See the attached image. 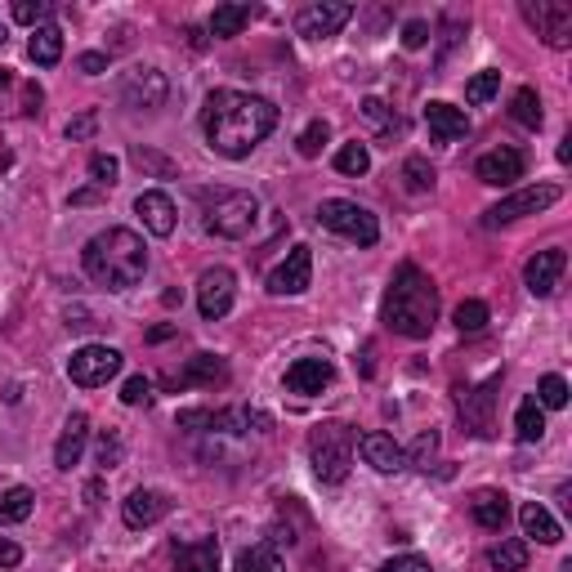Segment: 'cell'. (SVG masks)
<instances>
[{
  "label": "cell",
  "mask_w": 572,
  "mask_h": 572,
  "mask_svg": "<svg viewBox=\"0 0 572 572\" xmlns=\"http://www.w3.org/2000/svg\"><path fill=\"white\" fill-rule=\"evenodd\" d=\"M201 130L220 157L242 162L277 130V108L246 90H215L201 108Z\"/></svg>",
  "instance_id": "cell-1"
},
{
  "label": "cell",
  "mask_w": 572,
  "mask_h": 572,
  "mask_svg": "<svg viewBox=\"0 0 572 572\" xmlns=\"http://www.w3.org/2000/svg\"><path fill=\"white\" fill-rule=\"evenodd\" d=\"M435 322H439V286L416 264H403L385 292V327L407 340H425Z\"/></svg>",
  "instance_id": "cell-2"
},
{
  "label": "cell",
  "mask_w": 572,
  "mask_h": 572,
  "mask_svg": "<svg viewBox=\"0 0 572 572\" xmlns=\"http://www.w3.org/2000/svg\"><path fill=\"white\" fill-rule=\"evenodd\" d=\"M81 264L99 286L125 292V286H134L143 277V268H148V251H143V238L134 229H108V233L86 242Z\"/></svg>",
  "instance_id": "cell-3"
},
{
  "label": "cell",
  "mask_w": 572,
  "mask_h": 572,
  "mask_svg": "<svg viewBox=\"0 0 572 572\" xmlns=\"http://www.w3.org/2000/svg\"><path fill=\"white\" fill-rule=\"evenodd\" d=\"M255 220H260L255 193H246V188H206L201 193V224H206V233L238 242V238H246L255 229Z\"/></svg>",
  "instance_id": "cell-4"
},
{
  "label": "cell",
  "mask_w": 572,
  "mask_h": 572,
  "mask_svg": "<svg viewBox=\"0 0 572 572\" xmlns=\"http://www.w3.org/2000/svg\"><path fill=\"white\" fill-rule=\"evenodd\" d=\"M353 429L344 420H327L309 435V461H314V474L322 483H344L349 479V465H353Z\"/></svg>",
  "instance_id": "cell-5"
},
{
  "label": "cell",
  "mask_w": 572,
  "mask_h": 572,
  "mask_svg": "<svg viewBox=\"0 0 572 572\" xmlns=\"http://www.w3.org/2000/svg\"><path fill=\"white\" fill-rule=\"evenodd\" d=\"M318 224L331 229V233H340V238H349V242H358V246H376V242H381L376 215L363 210L358 201H340V197L322 201V206H318Z\"/></svg>",
  "instance_id": "cell-6"
},
{
  "label": "cell",
  "mask_w": 572,
  "mask_h": 572,
  "mask_svg": "<svg viewBox=\"0 0 572 572\" xmlns=\"http://www.w3.org/2000/svg\"><path fill=\"white\" fill-rule=\"evenodd\" d=\"M524 19L537 28V36L550 50H568L572 45V6L568 0H524Z\"/></svg>",
  "instance_id": "cell-7"
},
{
  "label": "cell",
  "mask_w": 572,
  "mask_h": 572,
  "mask_svg": "<svg viewBox=\"0 0 572 572\" xmlns=\"http://www.w3.org/2000/svg\"><path fill=\"white\" fill-rule=\"evenodd\" d=\"M117 372H121V353L108 349V344H86V349H77L67 358V376H72V385H81V389H99Z\"/></svg>",
  "instance_id": "cell-8"
},
{
  "label": "cell",
  "mask_w": 572,
  "mask_h": 572,
  "mask_svg": "<svg viewBox=\"0 0 572 572\" xmlns=\"http://www.w3.org/2000/svg\"><path fill=\"white\" fill-rule=\"evenodd\" d=\"M233 300H238V277H233V268L215 264V268H206V273L197 277V309H201L206 322H220V318L233 309Z\"/></svg>",
  "instance_id": "cell-9"
},
{
  "label": "cell",
  "mask_w": 572,
  "mask_h": 572,
  "mask_svg": "<svg viewBox=\"0 0 572 572\" xmlns=\"http://www.w3.org/2000/svg\"><path fill=\"white\" fill-rule=\"evenodd\" d=\"M559 201V188L554 184H537V188H519L515 197L496 201L492 210H483V224L487 229H501V224H515L524 215H537V210H550Z\"/></svg>",
  "instance_id": "cell-10"
},
{
  "label": "cell",
  "mask_w": 572,
  "mask_h": 572,
  "mask_svg": "<svg viewBox=\"0 0 572 572\" xmlns=\"http://www.w3.org/2000/svg\"><path fill=\"white\" fill-rule=\"evenodd\" d=\"M166 95H170V81L157 67L125 72V81H121V103L130 112H157V108H166Z\"/></svg>",
  "instance_id": "cell-11"
},
{
  "label": "cell",
  "mask_w": 572,
  "mask_h": 572,
  "mask_svg": "<svg viewBox=\"0 0 572 572\" xmlns=\"http://www.w3.org/2000/svg\"><path fill=\"white\" fill-rule=\"evenodd\" d=\"M179 425L184 429H220V435H246V429H268V416L264 411H251V407H224V411H179Z\"/></svg>",
  "instance_id": "cell-12"
},
{
  "label": "cell",
  "mask_w": 572,
  "mask_h": 572,
  "mask_svg": "<svg viewBox=\"0 0 572 572\" xmlns=\"http://www.w3.org/2000/svg\"><path fill=\"white\" fill-rule=\"evenodd\" d=\"M309 277H314V246L300 242L268 273V292L273 296H300V292H309Z\"/></svg>",
  "instance_id": "cell-13"
},
{
  "label": "cell",
  "mask_w": 572,
  "mask_h": 572,
  "mask_svg": "<svg viewBox=\"0 0 572 572\" xmlns=\"http://www.w3.org/2000/svg\"><path fill=\"white\" fill-rule=\"evenodd\" d=\"M524 170H528V157L519 148H492L474 162L479 184H492V188H510L515 179H524Z\"/></svg>",
  "instance_id": "cell-14"
},
{
  "label": "cell",
  "mask_w": 572,
  "mask_h": 572,
  "mask_svg": "<svg viewBox=\"0 0 572 572\" xmlns=\"http://www.w3.org/2000/svg\"><path fill=\"white\" fill-rule=\"evenodd\" d=\"M170 515V496L157 492V487H134L125 501H121V519L125 528H153Z\"/></svg>",
  "instance_id": "cell-15"
},
{
  "label": "cell",
  "mask_w": 572,
  "mask_h": 572,
  "mask_svg": "<svg viewBox=\"0 0 572 572\" xmlns=\"http://www.w3.org/2000/svg\"><path fill=\"white\" fill-rule=\"evenodd\" d=\"M349 19H353V6H344V0H327V6H305L296 14V32L309 36V41H322V36H336Z\"/></svg>",
  "instance_id": "cell-16"
},
{
  "label": "cell",
  "mask_w": 572,
  "mask_h": 572,
  "mask_svg": "<svg viewBox=\"0 0 572 572\" xmlns=\"http://www.w3.org/2000/svg\"><path fill=\"white\" fill-rule=\"evenodd\" d=\"M496 389H501V376L483 381L479 389H461V420L470 435L487 439L492 435V407H496Z\"/></svg>",
  "instance_id": "cell-17"
},
{
  "label": "cell",
  "mask_w": 572,
  "mask_h": 572,
  "mask_svg": "<svg viewBox=\"0 0 572 572\" xmlns=\"http://www.w3.org/2000/svg\"><path fill=\"white\" fill-rule=\"evenodd\" d=\"M134 215H139L143 229H148L153 238H170L175 224H179L175 201H170L166 193H157V188H148V193H139V197H134Z\"/></svg>",
  "instance_id": "cell-18"
},
{
  "label": "cell",
  "mask_w": 572,
  "mask_h": 572,
  "mask_svg": "<svg viewBox=\"0 0 572 572\" xmlns=\"http://www.w3.org/2000/svg\"><path fill=\"white\" fill-rule=\"evenodd\" d=\"M331 381H336V367L327 363V358H300V363L286 367V389L300 394V398L322 394Z\"/></svg>",
  "instance_id": "cell-19"
},
{
  "label": "cell",
  "mask_w": 572,
  "mask_h": 572,
  "mask_svg": "<svg viewBox=\"0 0 572 572\" xmlns=\"http://www.w3.org/2000/svg\"><path fill=\"white\" fill-rule=\"evenodd\" d=\"M170 559L179 572H220V541L215 537H197V541H175Z\"/></svg>",
  "instance_id": "cell-20"
},
{
  "label": "cell",
  "mask_w": 572,
  "mask_h": 572,
  "mask_svg": "<svg viewBox=\"0 0 572 572\" xmlns=\"http://www.w3.org/2000/svg\"><path fill=\"white\" fill-rule=\"evenodd\" d=\"M86 443H90V416H86V411H72L67 425H63V435H58V443H54V465H58V470H72V465L81 461Z\"/></svg>",
  "instance_id": "cell-21"
},
{
  "label": "cell",
  "mask_w": 572,
  "mask_h": 572,
  "mask_svg": "<svg viewBox=\"0 0 572 572\" xmlns=\"http://www.w3.org/2000/svg\"><path fill=\"white\" fill-rule=\"evenodd\" d=\"M563 268H568V255H563V251H537V255L528 260V268H524V282H528V292L546 300V296L554 292V286H559Z\"/></svg>",
  "instance_id": "cell-22"
},
{
  "label": "cell",
  "mask_w": 572,
  "mask_h": 572,
  "mask_svg": "<svg viewBox=\"0 0 572 572\" xmlns=\"http://www.w3.org/2000/svg\"><path fill=\"white\" fill-rule=\"evenodd\" d=\"M358 452H363V461L372 465V470H381V474H398L403 465H407V452L389 439V435H381V429H372V435H363L353 443Z\"/></svg>",
  "instance_id": "cell-23"
},
{
  "label": "cell",
  "mask_w": 572,
  "mask_h": 572,
  "mask_svg": "<svg viewBox=\"0 0 572 572\" xmlns=\"http://www.w3.org/2000/svg\"><path fill=\"white\" fill-rule=\"evenodd\" d=\"M425 125H429V139H435V143H457V139L470 134L465 112L452 108V103H443V99H435V103L425 108Z\"/></svg>",
  "instance_id": "cell-24"
},
{
  "label": "cell",
  "mask_w": 572,
  "mask_h": 572,
  "mask_svg": "<svg viewBox=\"0 0 572 572\" xmlns=\"http://www.w3.org/2000/svg\"><path fill=\"white\" fill-rule=\"evenodd\" d=\"M470 515H474L479 528L501 532V528H506V519H510V496L496 492V487H479V492L470 496Z\"/></svg>",
  "instance_id": "cell-25"
},
{
  "label": "cell",
  "mask_w": 572,
  "mask_h": 572,
  "mask_svg": "<svg viewBox=\"0 0 572 572\" xmlns=\"http://www.w3.org/2000/svg\"><path fill=\"white\" fill-rule=\"evenodd\" d=\"M215 381H224V358H215V353H197V358H188V367L170 376V385H175V389L215 385Z\"/></svg>",
  "instance_id": "cell-26"
},
{
  "label": "cell",
  "mask_w": 572,
  "mask_h": 572,
  "mask_svg": "<svg viewBox=\"0 0 572 572\" xmlns=\"http://www.w3.org/2000/svg\"><path fill=\"white\" fill-rule=\"evenodd\" d=\"M519 524H524V537H537L541 546H559L563 541V528L550 519L546 506H537V501H528V506L519 510Z\"/></svg>",
  "instance_id": "cell-27"
},
{
  "label": "cell",
  "mask_w": 572,
  "mask_h": 572,
  "mask_svg": "<svg viewBox=\"0 0 572 572\" xmlns=\"http://www.w3.org/2000/svg\"><path fill=\"white\" fill-rule=\"evenodd\" d=\"M28 58H32L36 67H54V63L63 58V32H58L54 23L36 28V32H32V41H28Z\"/></svg>",
  "instance_id": "cell-28"
},
{
  "label": "cell",
  "mask_w": 572,
  "mask_h": 572,
  "mask_svg": "<svg viewBox=\"0 0 572 572\" xmlns=\"http://www.w3.org/2000/svg\"><path fill=\"white\" fill-rule=\"evenodd\" d=\"M255 14H260L255 6H220V10L210 14V36H215V41H229V36H238Z\"/></svg>",
  "instance_id": "cell-29"
},
{
  "label": "cell",
  "mask_w": 572,
  "mask_h": 572,
  "mask_svg": "<svg viewBox=\"0 0 572 572\" xmlns=\"http://www.w3.org/2000/svg\"><path fill=\"white\" fill-rule=\"evenodd\" d=\"M36 506V492L32 487H6L0 492V528H10V524H23Z\"/></svg>",
  "instance_id": "cell-30"
},
{
  "label": "cell",
  "mask_w": 572,
  "mask_h": 572,
  "mask_svg": "<svg viewBox=\"0 0 572 572\" xmlns=\"http://www.w3.org/2000/svg\"><path fill=\"white\" fill-rule=\"evenodd\" d=\"M515 429H519V443H541V435H546V407H541L532 394L519 403V411H515Z\"/></svg>",
  "instance_id": "cell-31"
},
{
  "label": "cell",
  "mask_w": 572,
  "mask_h": 572,
  "mask_svg": "<svg viewBox=\"0 0 572 572\" xmlns=\"http://www.w3.org/2000/svg\"><path fill=\"white\" fill-rule=\"evenodd\" d=\"M238 572H286V563H282V554L268 541H260V546L238 554Z\"/></svg>",
  "instance_id": "cell-32"
},
{
  "label": "cell",
  "mask_w": 572,
  "mask_h": 572,
  "mask_svg": "<svg viewBox=\"0 0 572 572\" xmlns=\"http://www.w3.org/2000/svg\"><path fill=\"white\" fill-rule=\"evenodd\" d=\"M487 563L496 572H524L528 568V546L524 541H501V546L487 550Z\"/></svg>",
  "instance_id": "cell-33"
},
{
  "label": "cell",
  "mask_w": 572,
  "mask_h": 572,
  "mask_svg": "<svg viewBox=\"0 0 572 572\" xmlns=\"http://www.w3.org/2000/svg\"><path fill=\"white\" fill-rule=\"evenodd\" d=\"M336 170H340V175H349V179L367 175V170H372V153L363 148V143H344V148L336 153Z\"/></svg>",
  "instance_id": "cell-34"
},
{
  "label": "cell",
  "mask_w": 572,
  "mask_h": 572,
  "mask_svg": "<svg viewBox=\"0 0 572 572\" xmlns=\"http://www.w3.org/2000/svg\"><path fill=\"white\" fill-rule=\"evenodd\" d=\"M510 117L519 121V125H528V130H537L541 125V99H537V90H515V99H510Z\"/></svg>",
  "instance_id": "cell-35"
},
{
  "label": "cell",
  "mask_w": 572,
  "mask_h": 572,
  "mask_svg": "<svg viewBox=\"0 0 572 572\" xmlns=\"http://www.w3.org/2000/svg\"><path fill=\"white\" fill-rule=\"evenodd\" d=\"M403 184H407V193H429L435 188V166H429L425 157H407L403 162Z\"/></svg>",
  "instance_id": "cell-36"
},
{
  "label": "cell",
  "mask_w": 572,
  "mask_h": 572,
  "mask_svg": "<svg viewBox=\"0 0 572 572\" xmlns=\"http://www.w3.org/2000/svg\"><path fill=\"white\" fill-rule=\"evenodd\" d=\"M452 318H457V331H461V336H474V331L487 327V305H483V300H461Z\"/></svg>",
  "instance_id": "cell-37"
},
{
  "label": "cell",
  "mask_w": 572,
  "mask_h": 572,
  "mask_svg": "<svg viewBox=\"0 0 572 572\" xmlns=\"http://www.w3.org/2000/svg\"><path fill=\"white\" fill-rule=\"evenodd\" d=\"M496 90H501V72H496V67H487V72H479V77L465 81V99H470V103H487Z\"/></svg>",
  "instance_id": "cell-38"
},
{
  "label": "cell",
  "mask_w": 572,
  "mask_h": 572,
  "mask_svg": "<svg viewBox=\"0 0 572 572\" xmlns=\"http://www.w3.org/2000/svg\"><path fill=\"white\" fill-rule=\"evenodd\" d=\"M130 162H134L139 170H153L157 179H175V162H170V157H162V153H153V148H134V153H130Z\"/></svg>",
  "instance_id": "cell-39"
},
{
  "label": "cell",
  "mask_w": 572,
  "mask_h": 572,
  "mask_svg": "<svg viewBox=\"0 0 572 572\" xmlns=\"http://www.w3.org/2000/svg\"><path fill=\"white\" fill-rule=\"evenodd\" d=\"M541 407H550V411H559V407H568V381L563 376H546L541 381V389L532 394Z\"/></svg>",
  "instance_id": "cell-40"
},
{
  "label": "cell",
  "mask_w": 572,
  "mask_h": 572,
  "mask_svg": "<svg viewBox=\"0 0 572 572\" xmlns=\"http://www.w3.org/2000/svg\"><path fill=\"white\" fill-rule=\"evenodd\" d=\"M327 121H309L305 130H300V139H296V148H300V157H318L322 153V143H327Z\"/></svg>",
  "instance_id": "cell-41"
},
{
  "label": "cell",
  "mask_w": 572,
  "mask_h": 572,
  "mask_svg": "<svg viewBox=\"0 0 572 572\" xmlns=\"http://www.w3.org/2000/svg\"><path fill=\"white\" fill-rule=\"evenodd\" d=\"M50 14H54L50 0H19V6H14V19L28 23V28H45Z\"/></svg>",
  "instance_id": "cell-42"
},
{
  "label": "cell",
  "mask_w": 572,
  "mask_h": 572,
  "mask_svg": "<svg viewBox=\"0 0 572 572\" xmlns=\"http://www.w3.org/2000/svg\"><path fill=\"white\" fill-rule=\"evenodd\" d=\"M121 403H125V407H148V403H153V381H148V376H130V381L121 385Z\"/></svg>",
  "instance_id": "cell-43"
},
{
  "label": "cell",
  "mask_w": 572,
  "mask_h": 572,
  "mask_svg": "<svg viewBox=\"0 0 572 572\" xmlns=\"http://www.w3.org/2000/svg\"><path fill=\"white\" fill-rule=\"evenodd\" d=\"M90 175H95V184H99V188H112V184H117V175H121V162H117V157H108V153H95V157H90Z\"/></svg>",
  "instance_id": "cell-44"
},
{
  "label": "cell",
  "mask_w": 572,
  "mask_h": 572,
  "mask_svg": "<svg viewBox=\"0 0 572 572\" xmlns=\"http://www.w3.org/2000/svg\"><path fill=\"white\" fill-rule=\"evenodd\" d=\"M376 572H435V563H429L425 554H398V559L381 563Z\"/></svg>",
  "instance_id": "cell-45"
},
{
  "label": "cell",
  "mask_w": 572,
  "mask_h": 572,
  "mask_svg": "<svg viewBox=\"0 0 572 572\" xmlns=\"http://www.w3.org/2000/svg\"><path fill=\"white\" fill-rule=\"evenodd\" d=\"M435 452H439V435H435V429H429V435H420V439L411 443V465L429 470V461H435Z\"/></svg>",
  "instance_id": "cell-46"
},
{
  "label": "cell",
  "mask_w": 572,
  "mask_h": 572,
  "mask_svg": "<svg viewBox=\"0 0 572 572\" xmlns=\"http://www.w3.org/2000/svg\"><path fill=\"white\" fill-rule=\"evenodd\" d=\"M121 461H125V443H121L117 435H103V439H99V465H103V470H117Z\"/></svg>",
  "instance_id": "cell-47"
},
{
  "label": "cell",
  "mask_w": 572,
  "mask_h": 572,
  "mask_svg": "<svg viewBox=\"0 0 572 572\" xmlns=\"http://www.w3.org/2000/svg\"><path fill=\"white\" fill-rule=\"evenodd\" d=\"M425 41H429V23H420V19H411V23L403 28V45H407V50H420Z\"/></svg>",
  "instance_id": "cell-48"
},
{
  "label": "cell",
  "mask_w": 572,
  "mask_h": 572,
  "mask_svg": "<svg viewBox=\"0 0 572 572\" xmlns=\"http://www.w3.org/2000/svg\"><path fill=\"white\" fill-rule=\"evenodd\" d=\"M363 112H367L376 125H398V117H394V112H389V103H381V99H367V103H363Z\"/></svg>",
  "instance_id": "cell-49"
},
{
  "label": "cell",
  "mask_w": 572,
  "mask_h": 572,
  "mask_svg": "<svg viewBox=\"0 0 572 572\" xmlns=\"http://www.w3.org/2000/svg\"><path fill=\"white\" fill-rule=\"evenodd\" d=\"M95 125H99V117H95V112H81L77 121L67 125V139H86V134H95Z\"/></svg>",
  "instance_id": "cell-50"
},
{
  "label": "cell",
  "mask_w": 572,
  "mask_h": 572,
  "mask_svg": "<svg viewBox=\"0 0 572 572\" xmlns=\"http://www.w3.org/2000/svg\"><path fill=\"white\" fill-rule=\"evenodd\" d=\"M77 67L86 72V77H99V72H108V58H103V54H81Z\"/></svg>",
  "instance_id": "cell-51"
},
{
  "label": "cell",
  "mask_w": 572,
  "mask_h": 572,
  "mask_svg": "<svg viewBox=\"0 0 572 572\" xmlns=\"http://www.w3.org/2000/svg\"><path fill=\"white\" fill-rule=\"evenodd\" d=\"M23 563V550L14 541H0V568H19Z\"/></svg>",
  "instance_id": "cell-52"
},
{
  "label": "cell",
  "mask_w": 572,
  "mask_h": 572,
  "mask_svg": "<svg viewBox=\"0 0 572 572\" xmlns=\"http://www.w3.org/2000/svg\"><path fill=\"white\" fill-rule=\"evenodd\" d=\"M358 372H363V376L376 372V344H363V363H358Z\"/></svg>",
  "instance_id": "cell-53"
},
{
  "label": "cell",
  "mask_w": 572,
  "mask_h": 572,
  "mask_svg": "<svg viewBox=\"0 0 572 572\" xmlns=\"http://www.w3.org/2000/svg\"><path fill=\"white\" fill-rule=\"evenodd\" d=\"M90 201H99V193H95V188H81V193H72V206H90Z\"/></svg>",
  "instance_id": "cell-54"
},
{
  "label": "cell",
  "mask_w": 572,
  "mask_h": 572,
  "mask_svg": "<svg viewBox=\"0 0 572 572\" xmlns=\"http://www.w3.org/2000/svg\"><path fill=\"white\" fill-rule=\"evenodd\" d=\"M99 496H103V483H90V487H86V501H90V506H99Z\"/></svg>",
  "instance_id": "cell-55"
},
{
  "label": "cell",
  "mask_w": 572,
  "mask_h": 572,
  "mask_svg": "<svg viewBox=\"0 0 572 572\" xmlns=\"http://www.w3.org/2000/svg\"><path fill=\"white\" fill-rule=\"evenodd\" d=\"M170 336H175V327H153L148 331V340H170Z\"/></svg>",
  "instance_id": "cell-56"
},
{
  "label": "cell",
  "mask_w": 572,
  "mask_h": 572,
  "mask_svg": "<svg viewBox=\"0 0 572 572\" xmlns=\"http://www.w3.org/2000/svg\"><path fill=\"white\" fill-rule=\"evenodd\" d=\"M559 162H563V166L572 162V139H563V143H559Z\"/></svg>",
  "instance_id": "cell-57"
},
{
  "label": "cell",
  "mask_w": 572,
  "mask_h": 572,
  "mask_svg": "<svg viewBox=\"0 0 572 572\" xmlns=\"http://www.w3.org/2000/svg\"><path fill=\"white\" fill-rule=\"evenodd\" d=\"M6 81H10V72H6V67H0V86H6Z\"/></svg>",
  "instance_id": "cell-58"
},
{
  "label": "cell",
  "mask_w": 572,
  "mask_h": 572,
  "mask_svg": "<svg viewBox=\"0 0 572 572\" xmlns=\"http://www.w3.org/2000/svg\"><path fill=\"white\" fill-rule=\"evenodd\" d=\"M0 45H6V23H0Z\"/></svg>",
  "instance_id": "cell-59"
}]
</instances>
